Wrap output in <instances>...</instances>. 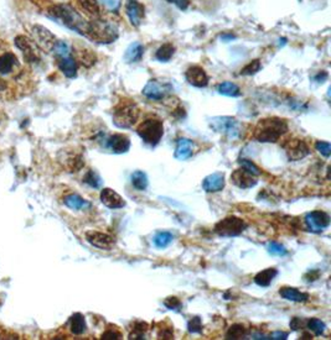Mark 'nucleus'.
I'll use <instances>...</instances> for the list:
<instances>
[{
  "label": "nucleus",
  "mask_w": 331,
  "mask_h": 340,
  "mask_svg": "<svg viewBox=\"0 0 331 340\" xmlns=\"http://www.w3.org/2000/svg\"><path fill=\"white\" fill-rule=\"evenodd\" d=\"M49 15L56 21L65 25L82 36L87 37L90 29V21H87L83 16L69 4H54L49 8Z\"/></svg>",
  "instance_id": "f257e3e1"
},
{
  "label": "nucleus",
  "mask_w": 331,
  "mask_h": 340,
  "mask_svg": "<svg viewBox=\"0 0 331 340\" xmlns=\"http://www.w3.org/2000/svg\"><path fill=\"white\" fill-rule=\"evenodd\" d=\"M288 123L285 119L266 118L259 120L254 129V139L259 142H277L288 131Z\"/></svg>",
  "instance_id": "f03ea898"
},
{
  "label": "nucleus",
  "mask_w": 331,
  "mask_h": 340,
  "mask_svg": "<svg viewBox=\"0 0 331 340\" xmlns=\"http://www.w3.org/2000/svg\"><path fill=\"white\" fill-rule=\"evenodd\" d=\"M119 32L118 28L112 22L107 21V20L93 19L90 21V29L87 39L95 41L98 43H112L118 39Z\"/></svg>",
  "instance_id": "7ed1b4c3"
},
{
  "label": "nucleus",
  "mask_w": 331,
  "mask_h": 340,
  "mask_svg": "<svg viewBox=\"0 0 331 340\" xmlns=\"http://www.w3.org/2000/svg\"><path fill=\"white\" fill-rule=\"evenodd\" d=\"M139 118V108L134 102L125 99L114 108L113 123L117 128L128 129L133 127Z\"/></svg>",
  "instance_id": "20e7f679"
},
{
  "label": "nucleus",
  "mask_w": 331,
  "mask_h": 340,
  "mask_svg": "<svg viewBox=\"0 0 331 340\" xmlns=\"http://www.w3.org/2000/svg\"><path fill=\"white\" fill-rule=\"evenodd\" d=\"M137 133L145 143L150 146H157L162 140L164 135V124L159 118H146L140 123L137 129Z\"/></svg>",
  "instance_id": "39448f33"
},
{
  "label": "nucleus",
  "mask_w": 331,
  "mask_h": 340,
  "mask_svg": "<svg viewBox=\"0 0 331 340\" xmlns=\"http://www.w3.org/2000/svg\"><path fill=\"white\" fill-rule=\"evenodd\" d=\"M210 127L217 133L226 135L230 139H238L242 133L241 123L231 116H215L210 119Z\"/></svg>",
  "instance_id": "423d86ee"
},
{
  "label": "nucleus",
  "mask_w": 331,
  "mask_h": 340,
  "mask_svg": "<svg viewBox=\"0 0 331 340\" xmlns=\"http://www.w3.org/2000/svg\"><path fill=\"white\" fill-rule=\"evenodd\" d=\"M247 228L245 221L237 216H227L215 225V233L219 236H237L242 234Z\"/></svg>",
  "instance_id": "0eeeda50"
},
{
  "label": "nucleus",
  "mask_w": 331,
  "mask_h": 340,
  "mask_svg": "<svg viewBox=\"0 0 331 340\" xmlns=\"http://www.w3.org/2000/svg\"><path fill=\"white\" fill-rule=\"evenodd\" d=\"M307 229L313 233H321L330 225V215L323 210H313L305 216Z\"/></svg>",
  "instance_id": "6e6552de"
},
{
  "label": "nucleus",
  "mask_w": 331,
  "mask_h": 340,
  "mask_svg": "<svg viewBox=\"0 0 331 340\" xmlns=\"http://www.w3.org/2000/svg\"><path fill=\"white\" fill-rule=\"evenodd\" d=\"M171 90V87L166 83H160L157 79H150L145 87L143 88L142 93L150 101H162L166 94Z\"/></svg>",
  "instance_id": "1a4fd4ad"
},
{
  "label": "nucleus",
  "mask_w": 331,
  "mask_h": 340,
  "mask_svg": "<svg viewBox=\"0 0 331 340\" xmlns=\"http://www.w3.org/2000/svg\"><path fill=\"white\" fill-rule=\"evenodd\" d=\"M284 149H285L286 156L291 161L303 160L304 157H306L310 154L309 146L306 145L304 140L300 139H291L284 145Z\"/></svg>",
  "instance_id": "9d476101"
},
{
  "label": "nucleus",
  "mask_w": 331,
  "mask_h": 340,
  "mask_svg": "<svg viewBox=\"0 0 331 340\" xmlns=\"http://www.w3.org/2000/svg\"><path fill=\"white\" fill-rule=\"evenodd\" d=\"M86 240L91 245L96 246V248L98 249H102V250H112L114 245H116V240H114L113 236L96 230L87 231Z\"/></svg>",
  "instance_id": "9b49d317"
},
{
  "label": "nucleus",
  "mask_w": 331,
  "mask_h": 340,
  "mask_svg": "<svg viewBox=\"0 0 331 340\" xmlns=\"http://www.w3.org/2000/svg\"><path fill=\"white\" fill-rule=\"evenodd\" d=\"M187 83L196 88H205L209 84V76L200 66H191L185 72Z\"/></svg>",
  "instance_id": "f8f14e48"
},
{
  "label": "nucleus",
  "mask_w": 331,
  "mask_h": 340,
  "mask_svg": "<svg viewBox=\"0 0 331 340\" xmlns=\"http://www.w3.org/2000/svg\"><path fill=\"white\" fill-rule=\"evenodd\" d=\"M125 14H127L128 19H129L130 24L138 28L143 22L145 15V9L144 5L140 4L138 0H127L125 4Z\"/></svg>",
  "instance_id": "ddd939ff"
},
{
  "label": "nucleus",
  "mask_w": 331,
  "mask_h": 340,
  "mask_svg": "<svg viewBox=\"0 0 331 340\" xmlns=\"http://www.w3.org/2000/svg\"><path fill=\"white\" fill-rule=\"evenodd\" d=\"M105 146L114 154H125L130 149V140L127 135L114 134L108 137Z\"/></svg>",
  "instance_id": "4468645a"
},
{
  "label": "nucleus",
  "mask_w": 331,
  "mask_h": 340,
  "mask_svg": "<svg viewBox=\"0 0 331 340\" xmlns=\"http://www.w3.org/2000/svg\"><path fill=\"white\" fill-rule=\"evenodd\" d=\"M231 180H232V182L236 184L237 187H239V188L242 189L252 188V187H254L257 184L256 176H253L243 168L236 169V171L231 175Z\"/></svg>",
  "instance_id": "2eb2a0df"
},
{
  "label": "nucleus",
  "mask_w": 331,
  "mask_h": 340,
  "mask_svg": "<svg viewBox=\"0 0 331 340\" xmlns=\"http://www.w3.org/2000/svg\"><path fill=\"white\" fill-rule=\"evenodd\" d=\"M225 184H226L225 175L222 172H215V174L205 177L204 182H202V188L209 193H215L224 189Z\"/></svg>",
  "instance_id": "dca6fc26"
},
{
  "label": "nucleus",
  "mask_w": 331,
  "mask_h": 340,
  "mask_svg": "<svg viewBox=\"0 0 331 340\" xmlns=\"http://www.w3.org/2000/svg\"><path fill=\"white\" fill-rule=\"evenodd\" d=\"M101 202L109 209H119L125 206V202L116 190L103 188L101 192Z\"/></svg>",
  "instance_id": "f3484780"
},
{
  "label": "nucleus",
  "mask_w": 331,
  "mask_h": 340,
  "mask_svg": "<svg viewBox=\"0 0 331 340\" xmlns=\"http://www.w3.org/2000/svg\"><path fill=\"white\" fill-rule=\"evenodd\" d=\"M33 34L35 36V40L40 43L41 47L46 50L54 48V45L56 43V39H55L54 35L51 34L49 30H46L42 26H35L33 29Z\"/></svg>",
  "instance_id": "a211bd4d"
},
{
  "label": "nucleus",
  "mask_w": 331,
  "mask_h": 340,
  "mask_svg": "<svg viewBox=\"0 0 331 340\" xmlns=\"http://www.w3.org/2000/svg\"><path fill=\"white\" fill-rule=\"evenodd\" d=\"M192 152H194V142L191 140L186 139V137H181V139L178 140L176 149H175L174 154L176 160H187V158L192 156Z\"/></svg>",
  "instance_id": "6ab92c4d"
},
{
  "label": "nucleus",
  "mask_w": 331,
  "mask_h": 340,
  "mask_svg": "<svg viewBox=\"0 0 331 340\" xmlns=\"http://www.w3.org/2000/svg\"><path fill=\"white\" fill-rule=\"evenodd\" d=\"M58 68L67 78H73L77 75V62L71 55L58 57Z\"/></svg>",
  "instance_id": "aec40b11"
},
{
  "label": "nucleus",
  "mask_w": 331,
  "mask_h": 340,
  "mask_svg": "<svg viewBox=\"0 0 331 340\" xmlns=\"http://www.w3.org/2000/svg\"><path fill=\"white\" fill-rule=\"evenodd\" d=\"M143 55H144V46L137 41V42L130 43L124 52V56H123V60L127 63H137L142 61Z\"/></svg>",
  "instance_id": "412c9836"
},
{
  "label": "nucleus",
  "mask_w": 331,
  "mask_h": 340,
  "mask_svg": "<svg viewBox=\"0 0 331 340\" xmlns=\"http://www.w3.org/2000/svg\"><path fill=\"white\" fill-rule=\"evenodd\" d=\"M279 295L284 300L299 302V303L306 302L309 300V295H307V293L300 292L298 288H294V287H282V288L279 289Z\"/></svg>",
  "instance_id": "4be33fe9"
},
{
  "label": "nucleus",
  "mask_w": 331,
  "mask_h": 340,
  "mask_svg": "<svg viewBox=\"0 0 331 340\" xmlns=\"http://www.w3.org/2000/svg\"><path fill=\"white\" fill-rule=\"evenodd\" d=\"M77 3L81 10L92 20L101 17V7L97 0H77Z\"/></svg>",
  "instance_id": "5701e85b"
},
{
  "label": "nucleus",
  "mask_w": 331,
  "mask_h": 340,
  "mask_svg": "<svg viewBox=\"0 0 331 340\" xmlns=\"http://www.w3.org/2000/svg\"><path fill=\"white\" fill-rule=\"evenodd\" d=\"M15 43L16 46L23 51V55H24V58L28 62H34V61L37 60V56L35 54L33 46H31L30 41L26 39L25 36H19L15 39Z\"/></svg>",
  "instance_id": "b1692460"
},
{
  "label": "nucleus",
  "mask_w": 331,
  "mask_h": 340,
  "mask_svg": "<svg viewBox=\"0 0 331 340\" xmlns=\"http://www.w3.org/2000/svg\"><path fill=\"white\" fill-rule=\"evenodd\" d=\"M277 275H278L277 269L274 268L266 269L263 270V271L258 272V274L254 276V282H256L259 287H268Z\"/></svg>",
  "instance_id": "393cba45"
},
{
  "label": "nucleus",
  "mask_w": 331,
  "mask_h": 340,
  "mask_svg": "<svg viewBox=\"0 0 331 340\" xmlns=\"http://www.w3.org/2000/svg\"><path fill=\"white\" fill-rule=\"evenodd\" d=\"M63 203H65L66 207H69L70 209L73 210L87 209V208L91 207L90 202H87L86 199H83L78 195L67 196V197H65V199H63Z\"/></svg>",
  "instance_id": "a878e982"
},
{
  "label": "nucleus",
  "mask_w": 331,
  "mask_h": 340,
  "mask_svg": "<svg viewBox=\"0 0 331 340\" xmlns=\"http://www.w3.org/2000/svg\"><path fill=\"white\" fill-rule=\"evenodd\" d=\"M70 328H71V332L75 335H81L86 332V319H84L83 314L81 313H75L71 318H70Z\"/></svg>",
  "instance_id": "bb28decb"
},
{
  "label": "nucleus",
  "mask_w": 331,
  "mask_h": 340,
  "mask_svg": "<svg viewBox=\"0 0 331 340\" xmlns=\"http://www.w3.org/2000/svg\"><path fill=\"white\" fill-rule=\"evenodd\" d=\"M175 54V46L172 43H164L155 52V58L159 62H169Z\"/></svg>",
  "instance_id": "cd10ccee"
},
{
  "label": "nucleus",
  "mask_w": 331,
  "mask_h": 340,
  "mask_svg": "<svg viewBox=\"0 0 331 340\" xmlns=\"http://www.w3.org/2000/svg\"><path fill=\"white\" fill-rule=\"evenodd\" d=\"M217 90L219 94L225 95V96H232V98H236V96L241 95V89L237 84L232 83V82H222V83L218 84Z\"/></svg>",
  "instance_id": "c85d7f7f"
},
{
  "label": "nucleus",
  "mask_w": 331,
  "mask_h": 340,
  "mask_svg": "<svg viewBox=\"0 0 331 340\" xmlns=\"http://www.w3.org/2000/svg\"><path fill=\"white\" fill-rule=\"evenodd\" d=\"M16 57L11 52H5L0 56V73L7 75L13 69L14 64L16 63Z\"/></svg>",
  "instance_id": "c756f323"
},
{
  "label": "nucleus",
  "mask_w": 331,
  "mask_h": 340,
  "mask_svg": "<svg viewBox=\"0 0 331 340\" xmlns=\"http://www.w3.org/2000/svg\"><path fill=\"white\" fill-rule=\"evenodd\" d=\"M131 184L133 187L138 190H144L148 187L149 181H148V176H146L145 172L143 171H136L133 172L131 175Z\"/></svg>",
  "instance_id": "7c9ffc66"
},
{
  "label": "nucleus",
  "mask_w": 331,
  "mask_h": 340,
  "mask_svg": "<svg viewBox=\"0 0 331 340\" xmlns=\"http://www.w3.org/2000/svg\"><path fill=\"white\" fill-rule=\"evenodd\" d=\"M248 330L242 324H233L228 328L226 336L228 339H245L247 336Z\"/></svg>",
  "instance_id": "2f4dec72"
},
{
  "label": "nucleus",
  "mask_w": 331,
  "mask_h": 340,
  "mask_svg": "<svg viewBox=\"0 0 331 340\" xmlns=\"http://www.w3.org/2000/svg\"><path fill=\"white\" fill-rule=\"evenodd\" d=\"M172 239H174V236H172V234L169 233V231H159V233L154 236V244L157 248L164 249L171 244Z\"/></svg>",
  "instance_id": "473e14b6"
},
{
  "label": "nucleus",
  "mask_w": 331,
  "mask_h": 340,
  "mask_svg": "<svg viewBox=\"0 0 331 340\" xmlns=\"http://www.w3.org/2000/svg\"><path fill=\"white\" fill-rule=\"evenodd\" d=\"M306 327L309 328V330H312L315 335H323L326 325H325L324 322L320 321V319L310 318L306 321Z\"/></svg>",
  "instance_id": "72a5a7b5"
},
{
  "label": "nucleus",
  "mask_w": 331,
  "mask_h": 340,
  "mask_svg": "<svg viewBox=\"0 0 331 340\" xmlns=\"http://www.w3.org/2000/svg\"><path fill=\"white\" fill-rule=\"evenodd\" d=\"M83 182L89 184V186L92 187V188L98 189L102 187L101 176H99L96 171H93V169H90V171L87 172L86 176H84V178H83Z\"/></svg>",
  "instance_id": "f704fd0d"
},
{
  "label": "nucleus",
  "mask_w": 331,
  "mask_h": 340,
  "mask_svg": "<svg viewBox=\"0 0 331 340\" xmlns=\"http://www.w3.org/2000/svg\"><path fill=\"white\" fill-rule=\"evenodd\" d=\"M148 324L145 322H136L133 325V330L129 334V339H144Z\"/></svg>",
  "instance_id": "c9c22d12"
},
{
  "label": "nucleus",
  "mask_w": 331,
  "mask_h": 340,
  "mask_svg": "<svg viewBox=\"0 0 331 340\" xmlns=\"http://www.w3.org/2000/svg\"><path fill=\"white\" fill-rule=\"evenodd\" d=\"M262 68V64H260L259 60H253L251 61L250 63L246 64L245 67L241 69V75L242 76H253L256 75L259 69Z\"/></svg>",
  "instance_id": "e433bc0d"
},
{
  "label": "nucleus",
  "mask_w": 331,
  "mask_h": 340,
  "mask_svg": "<svg viewBox=\"0 0 331 340\" xmlns=\"http://www.w3.org/2000/svg\"><path fill=\"white\" fill-rule=\"evenodd\" d=\"M238 163L241 165L243 169H246V171H248L253 176H260V174H262L259 169V167L257 165H254L251 160H247V158H241V160H238Z\"/></svg>",
  "instance_id": "4c0bfd02"
},
{
  "label": "nucleus",
  "mask_w": 331,
  "mask_h": 340,
  "mask_svg": "<svg viewBox=\"0 0 331 340\" xmlns=\"http://www.w3.org/2000/svg\"><path fill=\"white\" fill-rule=\"evenodd\" d=\"M267 250H268L269 254L274 255V256H285V255L288 254L286 249L284 248L282 244H279V242H275V241L269 242L268 246H267Z\"/></svg>",
  "instance_id": "58836bf2"
},
{
  "label": "nucleus",
  "mask_w": 331,
  "mask_h": 340,
  "mask_svg": "<svg viewBox=\"0 0 331 340\" xmlns=\"http://www.w3.org/2000/svg\"><path fill=\"white\" fill-rule=\"evenodd\" d=\"M158 336L160 339H174V330L171 325H165V323H160L158 328Z\"/></svg>",
  "instance_id": "ea45409f"
},
{
  "label": "nucleus",
  "mask_w": 331,
  "mask_h": 340,
  "mask_svg": "<svg viewBox=\"0 0 331 340\" xmlns=\"http://www.w3.org/2000/svg\"><path fill=\"white\" fill-rule=\"evenodd\" d=\"M315 150L318 152H320L324 157H329L331 154V145L327 141H316L315 142Z\"/></svg>",
  "instance_id": "a19ab883"
},
{
  "label": "nucleus",
  "mask_w": 331,
  "mask_h": 340,
  "mask_svg": "<svg viewBox=\"0 0 331 340\" xmlns=\"http://www.w3.org/2000/svg\"><path fill=\"white\" fill-rule=\"evenodd\" d=\"M187 329L190 333H200L202 330V323L200 317H194L187 323Z\"/></svg>",
  "instance_id": "79ce46f5"
},
{
  "label": "nucleus",
  "mask_w": 331,
  "mask_h": 340,
  "mask_svg": "<svg viewBox=\"0 0 331 340\" xmlns=\"http://www.w3.org/2000/svg\"><path fill=\"white\" fill-rule=\"evenodd\" d=\"M102 339H122V333L117 327L109 325V328L102 334Z\"/></svg>",
  "instance_id": "37998d69"
},
{
  "label": "nucleus",
  "mask_w": 331,
  "mask_h": 340,
  "mask_svg": "<svg viewBox=\"0 0 331 340\" xmlns=\"http://www.w3.org/2000/svg\"><path fill=\"white\" fill-rule=\"evenodd\" d=\"M164 304H165L166 308L174 310H178L181 307V302L178 297H168L164 301Z\"/></svg>",
  "instance_id": "c03bdc74"
},
{
  "label": "nucleus",
  "mask_w": 331,
  "mask_h": 340,
  "mask_svg": "<svg viewBox=\"0 0 331 340\" xmlns=\"http://www.w3.org/2000/svg\"><path fill=\"white\" fill-rule=\"evenodd\" d=\"M101 2L111 11H117L122 5V0H101Z\"/></svg>",
  "instance_id": "a18cd8bd"
},
{
  "label": "nucleus",
  "mask_w": 331,
  "mask_h": 340,
  "mask_svg": "<svg viewBox=\"0 0 331 340\" xmlns=\"http://www.w3.org/2000/svg\"><path fill=\"white\" fill-rule=\"evenodd\" d=\"M168 2L175 4L179 9H181V10H185L190 4V0H168Z\"/></svg>",
  "instance_id": "49530a36"
},
{
  "label": "nucleus",
  "mask_w": 331,
  "mask_h": 340,
  "mask_svg": "<svg viewBox=\"0 0 331 340\" xmlns=\"http://www.w3.org/2000/svg\"><path fill=\"white\" fill-rule=\"evenodd\" d=\"M301 325H303V321H301L300 318H297V317H295V318H293V319H292V322H291V328H292L293 330H298V329H300Z\"/></svg>",
  "instance_id": "de8ad7c7"
},
{
  "label": "nucleus",
  "mask_w": 331,
  "mask_h": 340,
  "mask_svg": "<svg viewBox=\"0 0 331 340\" xmlns=\"http://www.w3.org/2000/svg\"><path fill=\"white\" fill-rule=\"evenodd\" d=\"M327 77H329V75H327V72H326V71H321V72H319L318 75L315 76V77H314V81L318 82V83H323V82L326 81Z\"/></svg>",
  "instance_id": "09e8293b"
},
{
  "label": "nucleus",
  "mask_w": 331,
  "mask_h": 340,
  "mask_svg": "<svg viewBox=\"0 0 331 340\" xmlns=\"http://www.w3.org/2000/svg\"><path fill=\"white\" fill-rule=\"evenodd\" d=\"M286 338H288V333H283V332H274L269 335V339L280 340V339H286Z\"/></svg>",
  "instance_id": "8fccbe9b"
},
{
  "label": "nucleus",
  "mask_w": 331,
  "mask_h": 340,
  "mask_svg": "<svg viewBox=\"0 0 331 340\" xmlns=\"http://www.w3.org/2000/svg\"><path fill=\"white\" fill-rule=\"evenodd\" d=\"M221 39L224 40L225 42H228V41L236 39V36H234V35H232V34H224V35H222V36H221Z\"/></svg>",
  "instance_id": "3c124183"
},
{
  "label": "nucleus",
  "mask_w": 331,
  "mask_h": 340,
  "mask_svg": "<svg viewBox=\"0 0 331 340\" xmlns=\"http://www.w3.org/2000/svg\"><path fill=\"white\" fill-rule=\"evenodd\" d=\"M0 43H2V40H0Z\"/></svg>",
  "instance_id": "603ef678"
},
{
  "label": "nucleus",
  "mask_w": 331,
  "mask_h": 340,
  "mask_svg": "<svg viewBox=\"0 0 331 340\" xmlns=\"http://www.w3.org/2000/svg\"><path fill=\"white\" fill-rule=\"evenodd\" d=\"M0 89H2V87H0Z\"/></svg>",
  "instance_id": "864d4df0"
}]
</instances>
